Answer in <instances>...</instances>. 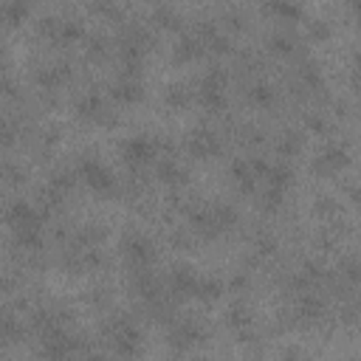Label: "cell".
I'll return each instance as SVG.
<instances>
[{
  "label": "cell",
  "instance_id": "1",
  "mask_svg": "<svg viewBox=\"0 0 361 361\" xmlns=\"http://www.w3.org/2000/svg\"><path fill=\"white\" fill-rule=\"evenodd\" d=\"M107 341L113 347V353L118 355H135L141 350V333L130 319H113L104 324Z\"/></svg>",
  "mask_w": 361,
  "mask_h": 361
},
{
  "label": "cell",
  "instance_id": "2",
  "mask_svg": "<svg viewBox=\"0 0 361 361\" xmlns=\"http://www.w3.org/2000/svg\"><path fill=\"white\" fill-rule=\"evenodd\" d=\"M121 254H124V259L130 262V268H147L152 259H155V248H152V243L144 237V234H138V231H127L124 234V240H121Z\"/></svg>",
  "mask_w": 361,
  "mask_h": 361
},
{
  "label": "cell",
  "instance_id": "3",
  "mask_svg": "<svg viewBox=\"0 0 361 361\" xmlns=\"http://www.w3.org/2000/svg\"><path fill=\"white\" fill-rule=\"evenodd\" d=\"M79 175H82V180H85L93 192L107 195V192L116 189V178H113V172H110L102 161H96V158H82V161H79Z\"/></svg>",
  "mask_w": 361,
  "mask_h": 361
},
{
  "label": "cell",
  "instance_id": "4",
  "mask_svg": "<svg viewBox=\"0 0 361 361\" xmlns=\"http://www.w3.org/2000/svg\"><path fill=\"white\" fill-rule=\"evenodd\" d=\"M203 341H206V330L195 319L172 322V327H169V344L175 350H192V347H197Z\"/></svg>",
  "mask_w": 361,
  "mask_h": 361
},
{
  "label": "cell",
  "instance_id": "5",
  "mask_svg": "<svg viewBox=\"0 0 361 361\" xmlns=\"http://www.w3.org/2000/svg\"><path fill=\"white\" fill-rule=\"evenodd\" d=\"M347 164H350L347 147H341V144H327V147L319 152V158L313 161V169L322 172V175H333V172L344 169Z\"/></svg>",
  "mask_w": 361,
  "mask_h": 361
},
{
  "label": "cell",
  "instance_id": "6",
  "mask_svg": "<svg viewBox=\"0 0 361 361\" xmlns=\"http://www.w3.org/2000/svg\"><path fill=\"white\" fill-rule=\"evenodd\" d=\"M155 155V141H149L147 135H130L121 141V158L127 164L141 166L144 161H149Z\"/></svg>",
  "mask_w": 361,
  "mask_h": 361
},
{
  "label": "cell",
  "instance_id": "7",
  "mask_svg": "<svg viewBox=\"0 0 361 361\" xmlns=\"http://www.w3.org/2000/svg\"><path fill=\"white\" fill-rule=\"evenodd\" d=\"M6 223L14 228V231H23V228H37L39 226V212L25 203V200H14L8 209H6Z\"/></svg>",
  "mask_w": 361,
  "mask_h": 361
},
{
  "label": "cell",
  "instance_id": "8",
  "mask_svg": "<svg viewBox=\"0 0 361 361\" xmlns=\"http://www.w3.org/2000/svg\"><path fill=\"white\" fill-rule=\"evenodd\" d=\"M186 149L195 158H209V155L220 152V141H217V135L212 130H192L189 138H186Z\"/></svg>",
  "mask_w": 361,
  "mask_h": 361
},
{
  "label": "cell",
  "instance_id": "9",
  "mask_svg": "<svg viewBox=\"0 0 361 361\" xmlns=\"http://www.w3.org/2000/svg\"><path fill=\"white\" fill-rule=\"evenodd\" d=\"M195 285H197V274L189 268V265H175L172 274H169V290L183 299V296H192L195 293Z\"/></svg>",
  "mask_w": 361,
  "mask_h": 361
},
{
  "label": "cell",
  "instance_id": "10",
  "mask_svg": "<svg viewBox=\"0 0 361 361\" xmlns=\"http://www.w3.org/2000/svg\"><path fill=\"white\" fill-rule=\"evenodd\" d=\"M110 93H113L116 102H121V104H133V102H141V99H144V85H141L135 76L124 73V76L110 87Z\"/></svg>",
  "mask_w": 361,
  "mask_h": 361
},
{
  "label": "cell",
  "instance_id": "11",
  "mask_svg": "<svg viewBox=\"0 0 361 361\" xmlns=\"http://www.w3.org/2000/svg\"><path fill=\"white\" fill-rule=\"evenodd\" d=\"M155 175L164 180V183H172V186H178V183H186V169L172 158V155H166V158H161L158 161V166H155Z\"/></svg>",
  "mask_w": 361,
  "mask_h": 361
},
{
  "label": "cell",
  "instance_id": "12",
  "mask_svg": "<svg viewBox=\"0 0 361 361\" xmlns=\"http://www.w3.org/2000/svg\"><path fill=\"white\" fill-rule=\"evenodd\" d=\"M68 76H71V68H68V65H42V68L37 71V82H39L45 90L59 87Z\"/></svg>",
  "mask_w": 361,
  "mask_h": 361
},
{
  "label": "cell",
  "instance_id": "13",
  "mask_svg": "<svg viewBox=\"0 0 361 361\" xmlns=\"http://www.w3.org/2000/svg\"><path fill=\"white\" fill-rule=\"evenodd\" d=\"M203 51H206V48H203V42H200L197 37H180L178 45H175V51H172V59H175V62H192V59H197Z\"/></svg>",
  "mask_w": 361,
  "mask_h": 361
},
{
  "label": "cell",
  "instance_id": "14",
  "mask_svg": "<svg viewBox=\"0 0 361 361\" xmlns=\"http://www.w3.org/2000/svg\"><path fill=\"white\" fill-rule=\"evenodd\" d=\"M296 313L305 319V322H319L324 316V302L316 296V293H302L299 296V305H296Z\"/></svg>",
  "mask_w": 361,
  "mask_h": 361
},
{
  "label": "cell",
  "instance_id": "15",
  "mask_svg": "<svg viewBox=\"0 0 361 361\" xmlns=\"http://www.w3.org/2000/svg\"><path fill=\"white\" fill-rule=\"evenodd\" d=\"M226 324L237 333H245L251 327V307L245 302H234L228 310H226Z\"/></svg>",
  "mask_w": 361,
  "mask_h": 361
},
{
  "label": "cell",
  "instance_id": "16",
  "mask_svg": "<svg viewBox=\"0 0 361 361\" xmlns=\"http://www.w3.org/2000/svg\"><path fill=\"white\" fill-rule=\"evenodd\" d=\"M220 293H223V282L220 279H214V276H197V285H195V296L200 299V302H217L220 299Z\"/></svg>",
  "mask_w": 361,
  "mask_h": 361
},
{
  "label": "cell",
  "instance_id": "17",
  "mask_svg": "<svg viewBox=\"0 0 361 361\" xmlns=\"http://www.w3.org/2000/svg\"><path fill=\"white\" fill-rule=\"evenodd\" d=\"M20 336H23V322H20L11 310H3V313H0V338L17 341Z\"/></svg>",
  "mask_w": 361,
  "mask_h": 361
},
{
  "label": "cell",
  "instance_id": "18",
  "mask_svg": "<svg viewBox=\"0 0 361 361\" xmlns=\"http://www.w3.org/2000/svg\"><path fill=\"white\" fill-rule=\"evenodd\" d=\"M25 14H28V0H8V3H3V8H0V17H3L6 25L23 23Z\"/></svg>",
  "mask_w": 361,
  "mask_h": 361
},
{
  "label": "cell",
  "instance_id": "19",
  "mask_svg": "<svg viewBox=\"0 0 361 361\" xmlns=\"http://www.w3.org/2000/svg\"><path fill=\"white\" fill-rule=\"evenodd\" d=\"M268 48L274 54H279V56H290L296 51V39L290 34H271L268 37Z\"/></svg>",
  "mask_w": 361,
  "mask_h": 361
},
{
  "label": "cell",
  "instance_id": "20",
  "mask_svg": "<svg viewBox=\"0 0 361 361\" xmlns=\"http://www.w3.org/2000/svg\"><path fill=\"white\" fill-rule=\"evenodd\" d=\"M248 99H251L254 104H259V107H271V104H274V99H276V93H274V87H271V85L257 82V85L248 90Z\"/></svg>",
  "mask_w": 361,
  "mask_h": 361
},
{
  "label": "cell",
  "instance_id": "21",
  "mask_svg": "<svg viewBox=\"0 0 361 361\" xmlns=\"http://www.w3.org/2000/svg\"><path fill=\"white\" fill-rule=\"evenodd\" d=\"M164 99H166V104L169 107H186L189 104V99H192V93H189V87L186 85H169L166 87V93H164Z\"/></svg>",
  "mask_w": 361,
  "mask_h": 361
},
{
  "label": "cell",
  "instance_id": "22",
  "mask_svg": "<svg viewBox=\"0 0 361 361\" xmlns=\"http://www.w3.org/2000/svg\"><path fill=\"white\" fill-rule=\"evenodd\" d=\"M104 237H107V231L99 223H85L79 228V245H99Z\"/></svg>",
  "mask_w": 361,
  "mask_h": 361
},
{
  "label": "cell",
  "instance_id": "23",
  "mask_svg": "<svg viewBox=\"0 0 361 361\" xmlns=\"http://www.w3.org/2000/svg\"><path fill=\"white\" fill-rule=\"evenodd\" d=\"M276 149H279L282 155H293V152H299V149H302V135L293 133V130L282 133V138L276 141Z\"/></svg>",
  "mask_w": 361,
  "mask_h": 361
},
{
  "label": "cell",
  "instance_id": "24",
  "mask_svg": "<svg viewBox=\"0 0 361 361\" xmlns=\"http://www.w3.org/2000/svg\"><path fill=\"white\" fill-rule=\"evenodd\" d=\"M341 212V206H338V200H333V197H316L313 200V214L316 217H336Z\"/></svg>",
  "mask_w": 361,
  "mask_h": 361
},
{
  "label": "cell",
  "instance_id": "25",
  "mask_svg": "<svg viewBox=\"0 0 361 361\" xmlns=\"http://www.w3.org/2000/svg\"><path fill=\"white\" fill-rule=\"evenodd\" d=\"M0 180H3V183L17 186V183H23V180H25V172H23L17 164L6 161V164H0Z\"/></svg>",
  "mask_w": 361,
  "mask_h": 361
},
{
  "label": "cell",
  "instance_id": "26",
  "mask_svg": "<svg viewBox=\"0 0 361 361\" xmlns=\"http://www.w3.org/2000/svg\"><path fill=\"white\" fill-rule=\"evenodd\" d=\"M152 20H155L158 25H164V28H178V23H180V17H178L169 6H158L155 14H152Z\"/></svg>",
  "mask_w": 361,
  "mask_h": 361
},
{
  "label": "cell",
  "instance_id": "27",
  "mask_svg": "<svg viewBox=\"0 0 361 361\" xmlns=\"http://www.w3.org/2000/svg\"><path fill=\"white\" fill-rule=\"evenodd\" d=\"M107 51H110V45H107V39H104V37H99V34H96V37H90V39H87V56H90V59H104V56H107Z\"/></svg>",
  "mask_w": 361,
  "mask_h": 361
},
{
  "label": "cell",
  "instance_id": "28",
  "mask_svg": "<svg viewBox=\"0 0 361 361\" xmlns=\"http://www.w3.org/2000/svg\"><path fill=\"white\" fill-rule=\"evenodd\" d=\"M93 11L102 14V17H107V20H121V8H118V3H113V0H99V3L93 6Z\"/></svg>",
  "mask_w": 361,
  "mask_h": 361
},
{
  "label": "cell",
  "instance_id": "29",
  "mask_svg": "<svg viewBox=\"0 0 361 361\" xmlns=\"http://www.w3.org/2000/svg\"><path fill=\"white\" fill-rule=\"evenodd\" d=\"M307 34H310V39L322 42V39H327V37H330V25H327L324 20H313V23L307 25Z\"/></svg>",
  "mask_w": 361,
  "mask_h": 361
},
{
  "label": "cell",
  "instance_id": "30",
  "mask_svg": "<svg viewBox=\"0 0 361 361\" xmlns=\"http://www.w3.org/2000/svg\"><path fill=\"white\" fill-rule=\"evenodd\" d=\"M17 141V127L11 121H0V144L3 147H11Z\"/></svg>",
  "mask_w": 361,
  "mask_h": 361
},
{
  "label": "cell",
  "instance_id": "31",
  "mask_svg": "<svg viewBox=\"0 0 361 361\" xmlns=\"http://www.w3.org/2000/svg\"><path fill=\"white\" fill-rule=\"evenodd\" d=\"M341 276H344L347 282H355V279H358V262H355V257H347V259L341 262Z\"/></svg>",
  "mask_w": 361,
  "mask_h": 361
},
{
  "label": "cell",
  "instance_id": "32",
  "mask_svg": "<svg viewBox=\"0 0 361 361\" xmlns=\"http://www.w3.org/2000/svg\"><path fill=\"white\" fill-rule=\"evenodd\" d=\"M223 23H226V25H228L231 31H243V28H245V25H243V17H240L237 11H231V14H226V17H223Z\"/></svg>",
  "mask_w": 361,
  "mask_h": 361
},
{
  "label": "cell",
  "instance_id": "33",
  "mask_svg": "<svg viewBox=\"0 0 361 361\" xmlns=\"http://www.w3.org/2000/svg\"><path fill=\"white\" fill-rule=\"evenodd\" d=\"M307 127H310V130H316V133H324V130H327V121L316 113V116H307Z\"/></svg>",
  "mask_w": 361,
  "mask_h": 361
}]
</instances>
